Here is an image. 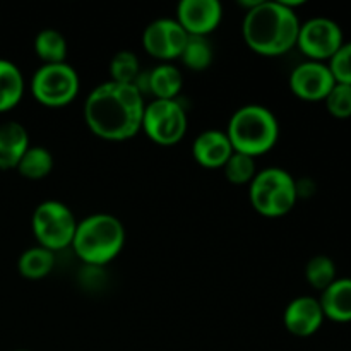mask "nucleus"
Wrapping results in <instances>:
<instances>
[{
    "label": "nucleus",
    "mask_w": 351,
    "mask_h": 351,
    "mask_svg": "<svg viewBox=\"0 0 351 351\" xmlns=\"http://www.w3.org/2000/svg\"><path fill=\"white\" fill-rule=\"evenodd\" d=\"M144 96L134 84L101 82L84 101V122L105 141L132 139L143 127Z\"/></svg>",
    "instance_id": "obj_1"
},
{
    "label": "nucleus",
    "mask_w": 351,
    "mask_h": 351,
    "mask_svg": "<svg viewBox=\"0 0 351 351\" xmlns=\"http://www.w3.org/2000/svg\"><path fill=\"white\" fill-rule=\"evenodd\" d=\"M300 19L285 0H259L245 12L242 33L256 53L278 57L297 47Z\"/></svg>",
    "instance_id": "obj_2"
},
{
    "label": "nucleus",
    "mask_w": 351,
    "mask_h": 351,
    "mask_svg": "<svg viewBox=\"0 0 351 351\" xmlns=\"http://www.w3.org/2000/svg\"><path fill=\"white\" fill-rule=\"evenodd\" d=\"M125 243V228L117 216L96 213L82 218L75 228L72 249L89 267H103L115 259Z\"/></svg>",
    "instance_id": "obj_3"
},
{
    "label": "nucleus",
    "mask_w": 351,
    "mask_h": 351,
    "mask_svg": "<svg viewBox=\"0 0 351 351\" xmlns=\"http://www.w3.org/2000/svg\"><path fill=\"white\" fill-rule=\"evenodd\" d=\"M226 136L233 151L259 158L276 146L280 123L267 106L245 105L230 117Z\"/></svg>",
    "instance_id": "obj_4"
},
{
    "label": "nucleus",
    "mask_w": 351,
    "mask_h": 351,
    "mask_svg": "<svg viewBox=\"0 0 351 351\" xmlns=\"http://www.w3.org/2000/svg\"><path fill=\"white\" fill-rule=\"evenodd\" d=\"M250 204L259 215L267 218L285 216L298 201L297 180L290 171L271 167L257 171L249 185Z\"/></svg>",
    "instance_id": "obj_5"
},
{
    "label": "nucleus",
    "mask_w": 351,
    "mask_h": 351,
    "mask_svg": "<svg viewBox=\"0 0 351 351\" xmlns=\"http://www.w3.org/2000/svg\"><path fill=\"white\" fill-rule=\"evenodd\" d=\"M77 223L67 204L50 199L36 206L31 218V228L38 245L55 254L72 245Z\"/></svg>",
    "instance_id": "obj_6"
},
{
    "label": "nucleus",
    "mask_w": 351,
    "mask_h": 351,
    "mask_svg": "<svg viewBox=\"0 0 351 351\" xmlns=\"http://www.w3.org/2000/svg\"><path fill=\"white\" fill-rule=\"evenodd\" d=\"M79 89V74L67 62L43 64L31 77V93L45 106L69 105L77 98Z\"/></svg>",
    "instance_id": "obj_7"
},
{
    "label": "nucleus",
    "mask_w": 351,
    "mask_h": 351,
    "mask_svg": "<svg viewBox=\"0 0 351 351\" xmlns=\"http://www.w3.org/2000/svg\"><path fill=\"white\" fill-rule=\"evenodd\" d=\"M187 127V112L178 99H151L144 106L141 130L160 146H173L180 143Z\"/></svg>",
    "instance_id": "obj_8"
},
{
    "label": "nucleus",
    "mask_w": 351,
    "mask_h": 351,
    "mask_svg": "<svg viewBox=\"0 0 351 351\" xmlns=\"http://www.w3.org/2000/svg\"><path fill=\"white\" fill-rule=\"evenodd\" d=\"M343 43L345 34L341 26L329 17L317 16L300 24L297 47L308 60L328 64Z\"/></svg>",
    "instance_id": "obj_9"
},
{
    "label": "nucleus",
    "mask_w": 351,
    "mask_h": 351,
    "mask_svg": "<svg viewBox=\"0 0 351 351\" xmlns=\"http://www.w3.org/2000/svg\"><path fill=\"white\" fill-rule=\"evenodd\" d=\"M189 40L184 27L171 17H160L146 26L143 33V47L151 57L161 60V64H171L180 58L182 50Z\"/></svg>",
    "instance_id": "obj_10"
},
{
    "label": "nucleus",
    "mask_w": 351,
    "mask_h": 351,
    "mask_svg": "<svg viewBox=\"0 0 351 351\" xmlns=\"http://www.w3.org/2000/svg\"><path fill=\"white\" fill-rule=\"evenodd\" d=\"M336 81L324 62L307 60L298 64L290 74V89L298 99L308 103L324 101Z\"/></svg>",
    "instance_id": "obj_11"
},
{
    "label": "nucleus",
    "mask_w": 351,
    "mask_h": 351,
    "mask_svg": "<svg viewBox=\"0 0 351 351\" xmlns=\"http://www.w3.org/2000/svg\"><path fill=\"white\" fill-rule=\"evenodd\" d=\"M175 19L189 36L208 38L221 23L223 5L219 0H182Z\"/></svg>",
    "instance_id": "obj_12"
},
{
    "label": "nucleus",
    "mask_w": 351,
    "mask_h": 351,
    "mask_svg": "<svg viewBox=\"0 0 351 351\" xmlns=\"http://www.w3.org/2000/svg\"><path fill=\"white\" fill-rule=\"evenodd\" d=\"M326 321L319 298L302 295L287 305L283 314L285 328L298 338H308L321 329Z\"/></svg>",
    "instance_id": "obj_13"
},
{
    "label": "nucleus",
    "mask_w": 351,
    "mask_h": 351,
    "mask_svg": "<svg viewBox=\"0 0 351 351\" xmlns=\"http://www.w3.org/2000/svg\"><path fill=\"white\" fill-rule=\"evenodd\" d=\"M233 154L228 136L223 130L209 129L199 134L192 143V156L202 168H223Z\"/></svg>",
    "instance_id": "obj_14"
},
{
    "label": "nucleus",
    "mask_w": 351,
    "mask_h": 351,
    "mask_svg": "<svg viewBox=\"0 0 351 351\" xmlns=\"http://www.w3.org/2000/svg\"><path fill=\"white\" fill-rule=\"evenodd\" d=\"M29 136L23 123H0V170H14L29 147Z\"/></svg>",
    "instance_id": "obj_15"
},
{
    "label": "nucleus",
    "mask_w": 351,
    "mask_h": 351,
    "mask_svg": "<svg viewBox=\"0 0 351 351\" xmlns=\"http://www.w3.org/2000/svg\"><path fill=\"white\" fill-rule=\"evenodd\" d=\"M324 317L338 324L351 322V278H338L321 291L319 298Z\"/></svg>",
    "instance_id": "obj_16"
},
{
    "label": "nucleus",
    "mask_w": 351,
    "mask_h": 351,
    "mask_svg": "<svg viewBox=\"0 0 351 351\" xmlns=\"http://www.w3.org/2000/svg\"><path fill=\"white\" fill-rule=\"evenodd\" d=\"M147 93L153 99H177L180 95L184 77L173 64H160L146 74Z\"/></svg>",
    "instance_id": "obj_17"
},
{
    "label": "nucleus",
    "mask_w": 351,
    "mask_h": 351,
    "mask_svg": "<svg viewBox=\"0 0 351 351\" xmlns=\"http://www.w3.org/2000/svg\"><path fill=\"white\" fill-rule=\"evenodd\" d=\"M24 96V77L14 62L0 58V113L12 110Z\"/></svg>",
    "instance_id": "obj_18"
},
{
    "label": "nucleus",
    "mask_w": 351,
    "mask_h": 351,
    "mask_svg": "<svg viewBox=\"0 0 351 351\" xmlns=\"http://www.w3.org/2000/svg\"><path fill=\"white\" fill-rule=\"evenodd\" d=\"M55 266V254L45 247H31L21 254L17 261L19 274L26 280H43L51 273Z\"/></svg>",
    "instance_id": "obj_19"
},
{
    "label": "nucleus",
    "mask_w": 351,
    "mask_h": 351,
    "mask_svg": "<svg viewBox=\"0 0 351 351\" xmlns=\"http://www.w3.org/2000/svg\"><path fill=\"white\" fill-rule=\"evenodd\" d=\"M34 51L43 64H60L67 58V40L53 27H45L34 38Z\"/></svg>",
    "instance_id": "obj_20"
},
{
    "label": "nucleus",
    "mask_w": 351,
    "mask_h": 351,
    "mask_svg": "<svg viewBox=\"0 0 351 351\" xmlns=\"http://www.w3.org/2000/svg\"><path fill=\"white\" fill-rule=\"evenodd\" d=\"M27 180H41L53 170V156L43 146H29L16 168Z\"/></svg>",
    "instance_id": "obj_21"
},
{
    "label": "nucleus",
    "mask_w": 351,
    "mask_h": 351,
    "mask_svg": "<svg viewBox=\"0 0 351 351\" xmlns=\"http://www.w3.org/2000/svg\"><path fill=\"white\" fill-rule=\"evenodd\" d=\"M213 58H215V50L208 38L189 36L180 55V60L184 62L185 67L195 72L206 71L213 64Z\"/></svg>",
    "instance_id": "obj_22"
},
{
    "label": "nucleus",
    "mask_w": 351,
    "mask_h": 351,
    "mask_svg": "<svg viewBox=\"0 0 351 351\" xmlns=\"http://www.w3.org/2000/svg\"><path fill=\"white\" fill-rule=\"evenodd\" d=\"M305 280L317 291H324L329 285L338 280V269H336L335 261L324 254L314 256L305 266Z\"/></svg>",
    "instance_id": "obj_23"
},
{
    "label": "nucleus",
    "mask_w": 351,
    "mask_h": 351,
    "mask_svg": "<svg viewBox=\"0 0 351 351\" xmlns=\"http://www.w3.org/2000/svg\"><path fill=\"white\" fill-rule=\"evenodd\" d=\"M223 171H225V177L228 178L230 184L250 185V182H252L254 177L257 175L256 158L233 151V154L228 158L225 167H223Z\"/></svg>",
    "instance_id": "obj_24"
},
{
    "label": "nucleus",
    "mask_w": 351,
    "mask_h": 351,
    "mask_svg": "<svg viewBox=\"0 0 351 351\" xmlns=\"http://www.w3.org/2000/svg\"><path fill=\"white\" fill-rule=\"evenodd\" d=\"M110 74H112L113 82L134 84L141 75V64L137 55L130 50H120L119 53L113 55L110 62Z\"/></svg>",
    "instance_id": "obj_25"
},
{
    "label": "nucleus",
    "mask_w": 351,
    "mask_h": 351,
    "mask_svg": "<svg viewBox=\"0 0 351 351\" xmlns=\"http://www.w3.org/2000/svg\"><path fill=\"white\" fill-rule=\"evenodd\" d=\"M326 108L335 119H350L351 117V86L336 82L335 88L324 99Z\"/></svg>",
    "instance_id": "obj_26"
},
{
    "label": "nucleus",
    "mask_w": 351,
    "mask_h": 351,
    "mask_svg": "<svg viewBox=\"0 0 351 351\" xmlns=\"http://www.w3.org/2000/svg\"><path fill=\"white\" fill-rule=\"evenodd\" d=\"M332 77L339 84L351 86V41H345L328 62Z\"/></svg>",
    "instance_id": "obj_27"
},
{
    "label": "nucleus",
    "mask_w": 351,
    "mask_h": 351,
    "mask_svg": "<svg viewBox=\"0 0 351 351\" xmlns=\"http://www.w3.org/2000/svg\"><path fill=\"white\" fill-rule=\"evenodd\" d=\"M17 351H26V350H17Z\"/></svg>",
    "instance_id": "obj_28"
}]
</instances>
